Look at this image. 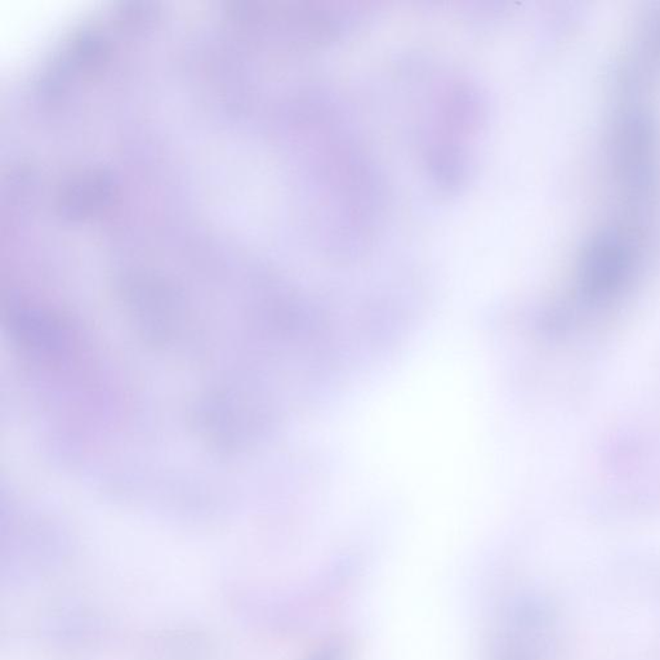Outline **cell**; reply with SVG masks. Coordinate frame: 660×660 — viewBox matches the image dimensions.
Here are the masks:
<instances>
[{
    "instance_id": "6da1fadb",
    "label": "cell",
    "mask_w": 660,
    "mask_h": 660,
    "mask_svg": "<svg viewBox=\"0 0 660 660\" xmlns=\"http://www.w3.org/2000/svg\"><path fill=\"white\" fill-rule=\"evenodd\" d=\"M306 660H351V647L344 640L331 639L320 644Z\"/></svg>"
}]
</instances>
